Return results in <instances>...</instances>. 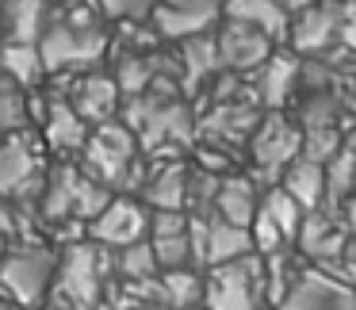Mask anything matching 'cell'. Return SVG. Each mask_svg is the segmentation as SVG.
I'll return each instance as SVG.
<instances>
[{
  "mask_svg": "<svg viewBox=\"0 0 356 310\" xmlns=\"http://www.w3.org/2000/svg\"><path fill=\"white\" fill-rule=\"evenodd\" d=\"M104 19L108 16L100 12L96 0H65V4H58L54 16H50V27L39 39L47 70L50 73H81V70L100 65L111 47V35H108Z\"/></svg>",
  "mask_w": 356,
  "mask_h": 310,
  "instance_id": "6da1fadb",
  "label": "cell"
},
{
  "mask_svg": "<svg viewBox=\"0 0 356 310\" xmlns=\"http://www.w3.org/2000/svg\"><path fill=\"white\" fill-rule=\"evenodd\" d=\"M115 249L100 245V241L85 238L73 245L58 249V272H54V287L50 299L62 302L65 310H100L104 307V291L115 279Z\"/></svg>",
  "mask_w": 356,
  "mask_h": 310,
  "instance_id": "7a4b0ae2",
  "label": "cell"
},
{
  "mask_svg": "<svg viewBox=\"0 0 356 310\" xmlns=\"http://www.w3.org/2000/svg\"><path fill=\"white\" fill-rule=\"evenodd\" d=\"M58 272V245L50 241H8L4 256H0V287L19 302V307H35V302L50 299Z\"/></svg>",
  "mask_w": 356,
  "mask_h": 310,
  "instance_id": "3957f363",
  "label": "cell"
},
{
  "mask_svg": "<svg viewBox=\"0 0 356 310\" xmlns=\"http://www.w3.org/2000/svg\"><path fill=\"white\" fill-rule=\"evenodd\" d=\"M264 295V253H245L234 261L203 268V307L211 310H261Z\"/></svg>",
  "mask_w": 356,
  "mask_h": 310,
  "instance_id": "277c9868",
  "label": "cell"
},
{
  "mask_svg": "<svg viewBox=\"0 0 356 310\" xmlns=\"http://www.w3.org/2000/svg\"><path fill=\"white\" fill-rule=\"evenodd\" d=\"M249 154H253V180L264 188L280 184V172L302 154V123H291L280 111L261 115L253 138H249Z\"/></svg>",
  "mask_w": 356,
  "mask_h": 310,
  "instance_id": "5b68a950",
  "label": "cell"
},
{
  "mask_svg": "<svg viewBox=\"0 0 356 310\" xmlns=\"http://www.w3.org/2000/svg\"><path fill=\"white\" fill-rule=\"evenodd\" d=\"M257 123H261V104L253 96L241 100H218L207 108V115H195V138H203V146H249Z\"/></svg>",
  "mask_w": 356,
  "mask_h": 310,
  "instance_id": "8992f818",
  "label": "cell"
},
{
  "mask_svg": "<svg viewBox=\"0 0 356 310\" xmlns=\"http://www.w3.org/2000/svg\"><path fill=\"white\" fill-rule=\"evenodd\" d=\"M149 215H154V211H149V203L142 199V195L115 192L108 207L88 222V238L100 241V245L123 249L138 238H149Z\"/></svg>",
  "mask_w": 356,
  "mask_h": 310,
  "instance_id": "52a82bcc",
  "label": "cell"
},
{
  "mask_svg": "<svg viewBox=\"0 0 356 310\" xmlns=\"http://www.w3.org/2000/svg\"><path fill=\"white\" fill-rule=\"evenodd\" d=\"M276 310H356V287L318 264H307Z\"/></svg>",
  "mask_w": 356,
  "mask_h": 310,
  "instance_id": "ba28073f",
  "label": "cell"
},
{
  "mask_svg": "<svg viewBox=\"0 0 356 310\" xmlns=\"http://www.w3.org/2000/svg\"><path fill=\"white\" fill-rule=\"evenodd\" d=\"M218 19H222V0H154V12H149L154 31L169 42L215 31Z\"/></svg>",
  "mask_w": 356,
  "mask_h": 310,
  "instance_id": "9c48e42d",
  "label": "cell"
},
{
  "mask_svg": "<svg viewBox=\"0 0 356 310\" xmlns=\"http://www.w3.org/2000/svg\"><path fill=\"white\" fill-rule=\"evenodd\" d=\"M215 42H218V58H222V70L234 73H253L264 65V58L272 54L276 39L264 35L261 27L253 24H241V19L222 16L215 27Z\"/></svg>",
  "mask_w": 356,
  "mask_h": 310,
  "instance_id": "30bf717a",
  "label": "cell"
},
{
  "mask_svg": "<svg viewBox=\"0 0 356 310\" xmlns=\"http://www.w3.org/2000/svg\"><path fill=\"white\" fill-rule=\"evenodd\" d=\"M42 96H47V100H42V115H39V134H42V142H47V149L58 157H77L88 142L92 123H88L65 96H50L47 88H42Z\"/></svg>",
  "mask_w": 356,
  "mask_h": 310,
  "instance_id": "8fae6325",
  "label": "cell"
},
{
  "mask_svg": "<svg viewBox=\"0 0 356 310\" xmlns=\"http://www.w3.org/2000/svg\"><path fill=\"white\" fill-rule=\"evenodd\" d=\"M348 245V222L341 215V207H314L307 211L299 226V238H295V249L307 264H318V261H333L341 256Z\"/></svg>",
  "mask_w": 356,
  "mask_h": 310,
  "instance_id": "7c38bea8",
  "label": "cell"
},
{
  "mask_svg": "<svg viewBox=\"0 0 356 310\" xmlns=\"http://www.w3.org/2000/svg\"><path fill=\"white\" fill-rule=\"evenodd\" d=\"M70 104L88 119L92 127L108 123V119H119V104H123V92H119V81L115 73L100 70H81L73 77V88H70Z\"/></svg>",
  "mask_w": 356,
  "mask_h": 310,
  "instance_id": "4fadbf2b",
  "label": "cell"
},
{
  "mask_svg": "<svg viewBox=\"0 0 356 310\" xmlns=\"http://www.w3.org/2000/svg\"><path fill=\"white\" fill-rule=\"evenodd\" d=\"M149 245L161 268L192 264V215L188 211H154L149 215Z\"/></svg>",
  "mask_w": 356,
  "mask_h": 310,
  "instance_id": "5bb4252c",
  "label": "cell"
},
{
  "mask_svg": "<svg viewBox=\"0 0 356 310\" xmlns=\"http://www.w3.org/2000/svg\"><path fill=\"white\" fill-rule=\"evenodd\" d=\"M42 169H47V165H42V154H39V146H35V138L27 131L0 138V195L16 199Z\"/></svg>",
  "mask_w": 356,
  "mask_h": 310,
  "instance_id": "9a60e30c",
  "label": "cell"
},
{
  "mask_svg": "<svg viewBox=\"0 0 356 310\" xmlns=\"http://www.w3.org/2000/svg\"><path fill=\"white\" fill-rule=\"evenodd\" d=\"M188 169L192 165H184V157L149 161V177L138 192L149 211H188Z\"/></svg>",
  "mask_w": 356,
  "mask_h": 310,
  "instance_id": "2e32d148",
  "label": "cell"
},
{
  "mask_svg": "<svg viewBox=\"0 0 356 310\" xmlns=\"http://www.w3.org/2000/svg\"><path fill=\"white\" fill-rule=\"evenodd\" d=\"M341 19H345V12L337 4H314V8L299 12V19L291 24L287 39H291V47L299 54H322L341 35Z\"/></svg>",
  "mask_w": 356,
  "mask_h": 310,
  "instance_id": "e0dca14e",
  "label": "cell"
},
{
  "mask_svg": "<svg viewBox=\"0 0 356 310\" xmlns=\"http://www.w3.org/2000/svg\"><path fill=\"white\" fill-rule=\"evenodd\" d=\"M54 4L47 0H0V42H39L50 27Z\"/></svg>",
  "mask_w": 356,
  "mask_h": 310,
  "instance_id": "ac0fdd59",
  "label": "cell"
},
{
  "mask_svg": "<svg viewBox=\"0 0 356 310\" xmlns=\"http://www.w3.org/2000/svg\"><path fill=\"white\" fill-rule=\"evenodd\" d=\"M177 62H180V88H184V96L195 92L200 85H207L211 77H218L222 73V58H218L215 31L184 39L177 50Z\"/></svg>",
  "mask_w": 356,
  "mask_h": 310,
  "instance_id": "d6986e66",
  "label": "cell"
},
{
  "mask_svg": "<svg viewBox=\"0 0 356 310\" xmlns=\"http://www.w3.org/2000/svg\"><path fill=\"white\" fill-rule=\"evenodd\" d=\"M299 77H302V65L295 62V58L276 54V50H272V54L264 58V65L257 70V77H253V88H257L261 108L280 111L287 104V96L299 88Z\"/></svg>",
  "mask_w": 356,
  "mask_h": 310,
  "instance_id": "ffe728a7",
  "label": "cell"
},
{
  "mask_svg": "<svg viewBox=\"0 0 356 310\" xmlns=\"http://www.w3.org/2000/svg\"><path fill=\"white\" fill-rule=\"evenodd\" d=\"M261 195H264V188L257 184L253 177H238V172H230V177H222V184H218V195H215L211 215L226 218V222H238V226H249L253 215H257V207H261Z\"/></svg>",
  "mask_w": 356,
  "mask_h": 310,
  "instance_id": "44dd1931",
  "label": "cell"
},
{
  "mask_svg": "<svg viewBox=\"0 0 356 310\" xmlns=\"http://www.w3.org/2000/svg\"><path fill=\"white\" fill-rule=\"evenodd\" d=\"M0 77L16 81L27 92L47 85L50 70H47V62H42L39 42H0Z\"/></svg>",
  "mask_w": 356,
  "mask_h": 310,
  "instance_id": "7402d4cb",
  "label": "cell"
},
{
  "mask_svg": "<svg viewBox=\"0 0 356 310\" xmlns=\"http://www.w3.org/2000/svg\"><path fill=\"white\" fill-rule=\"evenodd\" d=\"M222 16L261 27V31L272 35L276 42H284L287 31H291V16L284 12L280 0H222Z\"/></svg>",
  "mask_w": 356,
  "mask_h": 310,
  "instance_id": "603a6c76",
  "label": "cell"
},
{
  "mask_svg": "<svg viewBox=\"0 0 356 310\" xmlns=\"http://www.w3.org/2000/svg\"><path fill=\"white\" fill-rule=\"evenodd\" d=\"M280 184L295 195L307 211L322 207L325 203V165L322 161H310V157H295L284 172H280Z\"/></svg>",
  "mask_w": 356,
  "mask_h": 310,
  "instance_id": "cb8c5ba5",
  "label": "cell"
},
{
  "mask_svg": "<svg viewBox=\"0 0 356 310\" xmlns=\"http://www.w3.org/2000/svg\"><path fill=\"white\" fill-rule=\"evenodd\" d=\"M245 253H253V234H249V226L207 215V268L211 264H222V261H234V256H245Z\"/></svg>",
  "mask_w": 356,
  "mask_h": 310,
  "instance_id": "d4e9b609",
  "label": "cell"
},
{
  "mask_svg": "<svg viewBox=\"0 0 356 310\" xmlns=\"http://www.w3.org/2000/svg\"><path fill=\"white\" fill-rule=\"evenodd\" d=\"M161 299L169 310H192L203 302V268H161Z\"/></svg>",
  "mask_w": 356,
  "mask_h": 310,
  "instance_id": "484cf974",
  "label": "cell"
},
{
  "mask_svg": "<svg viewBox=\"0 0 356 310\" xmlns=\"http://www.w3.org/2000/svg\"><path fill=\"white\" fill-rule=\"evenodd\" d=\"M299 261H302L299 249L291 253V245H280L276 253H264V295H268L272 307H280V299L291 291L299 272L307 268V264H299Z\"/></svg>",
  "mask_w": 356,
  "mask_h": 310,
  "instance_id": "4316f807",
  "label": "cell"
},
{
  "mask_svg": "<svg viewBox=\"0 0 356 310\" xmlns=\"http://www.w3.org/2000/svg\"><path fill=\"white\" fill-rule=\"evenodd\" d=\"M353 192H356V149L341 146L325 161V203L322 207H345Z\"/></svg>",
  "mask_w": 356,
  "mask_h": 310,
  "instance_id": "83f0119b",
  "label": "cell"
},
{
  "mask_svg": "<svg viewBox=\"0 0 356 310\" xmlns=\"http://www.w3.org/2000/svg\"><path fill=\"white\" fill-rule=\"evenodd\" d=\"M261 207L268 211L272 218H276V226L284 230L287 245H295V238H299V226H302V218H307V207H302V203L295 199V195L287 192L284 184H272V188H264V195H261Z\"/></svg>",
  "mask_w": 356,
  "mask_h": 310,
  "instance_id": "f1b7e54d",
  "label": "cell"
},
{
  "mask_svg": "<svg viewBox=\"0 0 356 310\" xmlns=\"http://www.w3.org/2000/svg\"><path fill=\"white\" fill-rule=\"evenodd\" d=\"M31 127V100H27V88H19L16 81L0 77V138L19 134Z\"/></svg>",
  "mask_w": 356,
  "mask_h": 310,
  "instance_id": "f546056e",
  "label": "cell"
},
{
  "mask_svg": "<svg viewBox=\"0 0 356 310\" xmlns=\"http://www.w3.org/2000/svg\"><path fill=\"white\" fill-rule=\"evenodd\" d=\"M115 272H119V279L157 276L161 264H157V253H154V245H149V238H138V241H131V245L115 249Z\"/></svg>",
  "mask_w": 356,
  "mask_h": 310,
  "instance_id": "4dcf8cb0",
  "label": "cell"
},
{
  "mask_svg": "<svg viewBox=\"0 0 356 310\" xmlns=\"http://www.w3.org/2000/svg\"><path fill=\"white\" fill-rule=\"evenodd\" d=\"M341 146H345V138H341V131L333 123L302 127V157H310V161H322L325 165Z\"/></svg>",
  "mask_w": 356,
  "mask_h": 310,
  "instance_id": "1f68e13d",
  "label": "cell"
},
{
  "mask_svg": "<svg viewBox=\"0 0 356 310\" xmlns=\"http://www.w3.org/2000/svg\"><path fill=\"white\" fill-rule=\"evenodd\" d=\"M249 234H253V249H257V253H276L280 245H287L284 230H280L276 218H272L264 207H257L253 222H249Z\"/></svg>",
  "mask_w": 356,
  "mask_h": 310,
  "instance_id": "d6a6232c",
  "label": "cell"
},
{
  "mask_svg": "<svg viewBox=\"0 0 356 310\" xmlns=\"http://www.w3.org/2000/svg\"><path fill=\"white\" fill-rule=\"evenodd\" d=\"M100 4V12L108 19H149V12H154V0H96Z\"/></svg>",
  "mask_w": 356,
  "mask_h": 310,
  "instance_id": "836d02e7",
  "label": "cell"
},
{
  "mask_svg": "<svg viewBox=\"0 0 356 310\" xmlns=\"http://www.w3.org/2000/svg\"><path fill=\"white\" fill-rule=\"evenodd\" d=\"M280 4H284V12H287V16H299V12L314 8L318 0H280Z\"/></svg>",
  "mask_w": 356,
  "mask_h": 310,
  "instance_id": "e575fe53",
  "label": "cell"
},
{
  "mask_svg": "<svg viewBox=\"0 0 356 310\" xmlns=\"http://www.w3.org/2000/svg\"><path fill=\"white\" fill-rule=\"evenodd\" d=\"M0 310H24V307H19V302L12 299V295L4 291V287H0Z\"/></svg>",
  "mask_w": 356,
  "mask_h": 310,
  "instance_id": "d590c367",
  "label": "cell"
},
{
  "mask_svg": "<svg viewBox=\"0 0 356 310\" xmlns=\"http://www.w3.org/2000/svg\"><path fill=\"white\" fill-rule=\"evenodd\" d=\"M27 310H65V307L54 302V299H42V302H35V307H27Z\"/></svg>",
  "mask_w": 356,
  "mask_h": 310,
  "instance_id": "8d00e7d4",
  "label": "cell"
},
{
  "mask_svg": "<svg viewBox=\"0 0 356 310\" xmlns=\"http://www.w3.org/2000/svg\"><path fill=\"white\" fill-rule=\"evenodd\" d=\"M4 249H8V241H4V238H0V256H4Z\"/></svg>",
  "mask_w": 356,
  "mask_h": 310,
  "instance_id": "74e56055",
  "label": "cell"
},
{
  "mask_svg": "<svg viewBox=\"0 0 356 310\" xmlns=\"http://www.w3.org/2000/svg\"><path fill=\"white\" fill-rule=\"evenodd\" d=\"M138 310H169V307H138Z\"/></svg>",
  "mask_w": 356,
  "mask_h": 310,
  "instance_id": "f35d334b",
  "label": "cell"
},
{
  "mask_svg": "<svg viewBox=\"0 0 356 310\" xmlns=\"http://www.w3.org/2000/svg\"><path fill=\"white\" fill-rule=\"evenodd\" d=\"M47 4H54V8H58V4H65V0H47Z\"/></svg>",
  "mask_w": 356,
  "mask_h": 310,
  "instance_id": "ab89813d",
  "label": "cell"
},
{
  "mask_svg": "<svg viewBox=\"0 0 356 310\" xmlns=\"http://www.w3.org/2000/svg\"><path fill=\"white\" fill-rule=\"evenodd\" d=\"M192 310H211V307H203V302H200V307H192Z\"/></svg>",
  "mask_w": 356,
  "mask_h": 310,
  "instance_id": "60d3db41",
  "label": "cell"
},
{
  "mask_svg": "<svg viewBox=\"0 0 356 310\" xmlns=\"http://www.w3.org/2000/svg\"><path fill=\"white\" fill-rule=\"evenodd\" d=\"M0 39H4V31H0Z\"/></svg>",
  "mask_w": 356,
  "mask_h": 310,
  "instance_id": "b9f144b4",
  "label": "cell"
},
{
  "mask_svg": "<svg viewBox=\"0 0 356 310\" xmlns=\"http://www.w3.org/2000/svg\"><path fill=\"white\" fill-rule=\"evenodd\" d=\"M261 310H264V307H261Z\"/></svg>",
  "mask_w": 356,
  "mask_h": 310,
  "instance_id": "7bdbcfd3",
  "label": "cell"
}]
</instances>
